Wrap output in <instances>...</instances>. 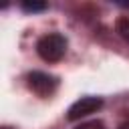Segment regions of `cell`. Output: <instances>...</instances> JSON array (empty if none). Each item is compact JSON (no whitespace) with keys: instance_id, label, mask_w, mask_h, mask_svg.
<instances>
[{"instance_id":"2","label":"cell","mask_w":129,"mask_h":129,"mask_svg":"<svg viewBox=\"0 0 129 129\" xmlns=\"http://www.w3.org/2000/svg\"><path fill=\"white\" fill-rule=\"evenodd\" d=\"M101 107H103V101H101L99 97H91V95H87V97H81L79 101H75V103L71 105L67 117H69L71 121H77V119H81V117H87V115L99 111Z\"/></svg>"},{"instance_id":"1","label":"cell","mask_w":129,"mask_h":129,"mask_svg":"<svg viewBox=\"0 0 129 129\" xmlns=\"http://www.w3.org/2000/svg\"><path fill=\"white\" fill-rule=\"evenodd\" d=\"M36 52L42 60L46 62H56L64 56L67 52V38L58 32H50L38 38L36 42Z\"/></svg>"},{"instance_id":"4","label":"cell","mask_w":129,"mask_h":129,"mask_svg":"<svg viewBox=\"0 0 129 129\" xmlns=\"http://www.w3.org/2000/svg\"><path fill=\"white\" fill-rule=\"evenodd\" d=\"M115 28H117L119 36H121L125 42H129V16H121V18L117 20Z\"/></svg>"},{"instance_id":"6","label":"cell","mask_w":129,"mask_h":129,"mask_svg":"<svg viewBox=\"0 0 129 129\" xmlns=\"http://www.w3.org/2000/svg\"><path fill=\"white\" fill-rule=\"evenodd\" d=\"M75 129H105V125H103L101 121H87V123L77 125Z\"/></svg>"},{"instance_id":"3","label":"cell","mask_w":129,"mask_h":129,"mask_svg":"<svg viewBox=\"0 0 129 129\" xmlns=\"http://www.w3.org/2000/svg\"><path fill=\"white\" fill-rule=\"evenodd\" d=\"M56 85H58V81H56L52 75L38 73V71H34V73L28 75V87H30L36 95H40V97H48V95H52L54 89H56Z\"/></svg>"},{"instance_id":"5","label":"cell","mask_w":129,"mask_h":129,"mask_svg":"<svg viewBox=\"0 0 129 129\" xmlns=\"http://www.w3.org/2000/svg\"><path fill=\"white\" fill-rule=\"evenodd\" d=\"M22 8L26 12H40L46 8V4L44 2H22Z\"/></svg>"},{"instance_id":"7","label":"cell","mask_w":129,"mask_h":129,"mask_svg":"<svg viewBox=\"0 0 129 129\" xmlns=\"http://www.w3.org/2000/svg\"><path fill=\"white\" fill-rule=\"evenodd\" d=\"M121 129H129V125H125V127H121Z\"/></svg>"}]
</instances>
